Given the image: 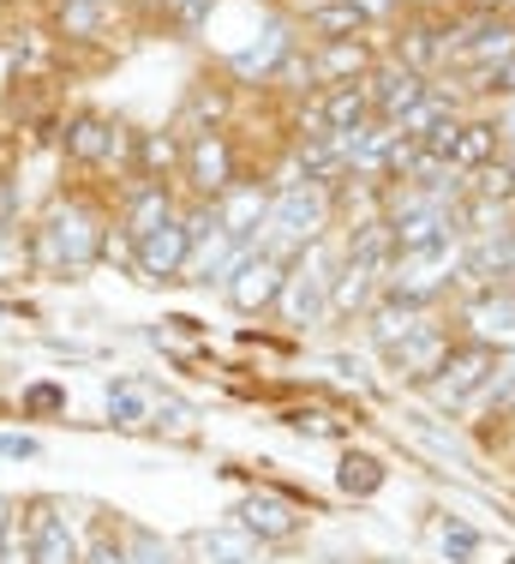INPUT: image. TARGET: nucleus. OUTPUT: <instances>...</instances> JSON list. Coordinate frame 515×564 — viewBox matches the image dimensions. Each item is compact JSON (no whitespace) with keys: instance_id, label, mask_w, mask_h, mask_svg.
Returning a JSON list of instances; mask_svg holds the SVG:
<instances>
[{"instance_id":"nucleus-1","label":"nucleus","mask_w":515,"mask_h":564,"mask_svg":"<svg viewBox=\"0 0 515 564\" xmlns=\"http://www.w3.org/2000/svg\"><path fill=\"white\" fill-rule=\"evenodd\" d=\"M31 252L48 271H90L108 252V210L102 198H90L85 186L73 193H54L48 217L31 228Z\"/></svg>"},{"instance_id":"nucleus-2","label":"nucleus","mask_w":515,"mask_h":564,"mask_svg":"<svg viewBox=\"0 0 515 564\" xmlns=\"http://www.w3.org/2000/svg\"><path fill=\"white\" fill-rule=\"evenodd\" d=\"M330 210H336V193H324V186H276L270 193V217H264V240L258 247L276 252V259H300L311 240H324V228H330Z\"/></svg>"},{"instance_id":"nucleus-3","label":"nucleus","mask_w":515,"mask_h":564,"mask_svg":"<svg viewBox=\"0 0 515 564\" xmlns=\"http://www.w3.org/2000/svg\"><path fill=\"white\" fill-rule=\"evenodd\" d=\"M462 282V240H450V247H419V252H396L384 271V294H396V301H414V306H438L443 294Z\"/></svg>"},{"instance_id":"nucleus-4","label":"nucleus","mask_w":515,"mask_h":564,"mask_svg":"<svg viewBox=\"0 0 515 564\" xmlns=\"http://www.w3.org/2000/svg\"><path fill=\"white\" fill-rule=\"evenodd\" d=\"M336 271H342V259L330 252V240H311L300 259L288 264V282H282V301H276L282 325H294V330L318 325V318L330 313V282H336Z\"/></svg>"},{"instance_id":"nucleus-5","label":"nucleus","mask_w":515,"mask_h":564,"mask_svg":"<svg viewBox=\"0 0 515 564\" xmlns=\"http://www.w3.org/2000/svg\"><path fill=\"white\" fill-rule=\"evenodd\" d=\"M61 151H66V163L73 169H132V181H139V139H132L120 120H108V115H73L66 120V132H61Z\"/></svg>"},{"instance_id":"nucleus-6","label":"nucleus","mask_w":515,"mask_h":564,"mask_svg":"<svg viewBox=\"0 0 515 564\" xmlns=\"http://www.w3.org/2000/svg\"><path fill=\"white\" fill-rule=\"evenodd\" d=\"M180 181H186V193H193L198 205H216L228 186H240V144L228 139L222 127L193 132L186 151H180Z\"/></svg>"},{"instance_id":"nucleus-7","label":"nucleus","mask_w":515,"mask_h":564,"mask_svg":"<svg viewBox=\"0 0 515 564\" xmlns=\"http://www.w3.org/2000/svg\"><path fill=\"white\" fill-rule=\"evenodd\" d=\"M372 97H365V78L354 85H324L306 97L300 109V139H348V132L372 127Z\"/></svg>"},{"instance_id":"nucleus-8","label":"nucleus","mask_w":515,"mask_h":564,"mask_svg":"<svg viewBox=\"0 0 515 564\" xmlns=\"http://www.w3.org/2000/svg\"><path fill=\"white\" fill-rule=\"evenodd\" d=\"M282 282H288V259H276V252L252 247L246 259L234 264V276L222 282V294H228V306H234V313L258 318V313H276Z\"/></svg>"},{"instance_id":"nucleus-9","label":"nucleus","mask_w":515,"mask_h":564,"mask_svg":"<svg viewBox=\"0 0 515 564\" xmlns=\"http://www.w3.org/2000/svg\"><path fill=\"white\" fill-rule=\"evenodd\" d=\"M497 367V355L492 348H480V343H456L450 355H443V367L431 372V384H426V397L438 402V409H450V414H462L468 402H473V391L485 384V372Z\"/></svg>"},{"instance_id":"nucleus-10","label":"nucleus","mask_w":515,"mask_h":564,"mask_svg":"<svg viewBox=\"0 0 515 564\" xmlns=\"http://www.w3.org/2000/svg\"><path fill=\"white\" fill-rule=\"evenodd\" d=\"M186 259H193V223H186V210H174L168 223H156L151 235L132 240V271L151 282L186 276Z\"/></svg>"},{"instance_id":"nucleus-11","label":"nucleus","mask_w":515,"mask_h":564,"mask_svg":"<svg viewBox=\"0 0 515 564\" xmlns=\"http://www.w3.org/2000/svg\"><path fill=\"white\" fill-rule=\"evenodd\" d=\"M108 402V421L120 426V433H144V426H162V414H168V426H180L186 421V409L174 397H162L151 379H114L102 391Z\"/></svg>"},{"instance_id":"nucleus-12","label":"nucleus","mask_w":515,"mask_h":564,"mask_svg":"<svg viewBox=\"0 0 515 564\" xmlns=\"http://www.w3.org/2000/svg\"><path fill=\"white\" fill-rule=\"evenodd\" d=\"M462 330L492 355H515V289H473L462 301Z\"/></svg>"},{"instance_id":"nucleus-13","label":"nucleus","mask_w":515,"mask_h":564,"mask_svg":"<svg viewBox=\"0 0 515 564\" xmlns=\"http://www.w3.org/2000/svg\"><path fill=\"white\" fill-rule=\"evenodd\" d=\"M240 529H246L258 546H282L306 529V510H300V499H288V492H276V487H252L246 499H240Z\"/></svg>"},{"instance_id":"nucleus-14","label":"nucleus","mask_w":515,"mask_h":564,"mask_svg":"<svg viewBox=\"0 0 515 564\" xmlns=\"http://www.w3.org/2000/svg\"><path fill=\"white\" fill-rule=\"evenodd\" d=\"M426 90H431V78H419L414 66H402L396 55H390V61H377L372 73H365V97H372V115L384 120V127H390V120H402V115H408L414 102L426 97Z\"/></svg>"},{"instance_id":"nucleus-15","label":"nucleus","mask_w":515,"mask_h":564,"mask_svg":"<svg viewBox=\"0 0 515 564\" xmlns=\"http://www.w3.org/2000/svg\"><path fill=\"white\" fill-rule=\"evenodd\" d=\"M264 217H270V186L264 181H240V186H228V193L210 205V223L222 228V235H234L240 247H258Z\"/></svg>"},{"instance_id":"nucleus-16","label":"nucleus","mask_w":515,"mask_h":564,"mask_svg":"<svg viewBox=\"0 0 515 564\" xmlns=\"http://www.w3.org/2000/svg\"><path fill=\"white\" fill-rule=\"evenodd\" d=\"M426 325H431V313H426V306L396 301V294H384V301H377L372 313H365V337H372V348H377L384 360L396 355V348L408 343V337H419Z\"/></svg>"},{"instance_id":"nucleus-17","label":"nucleus","mask_w":515,"mask_h":564,"mask_svg":"<svg viewBox=\"0 0 515 564\" xmlns=\"http://www.w3.org/2000/svg\"><path fill=\"white\" fill-rule=\"evenodd\" d=\"M450 348H456V337L438 325V318H431V325L419 330V337H408V343L396 348V355H390V367H396V379H402V384L426 391V384H431V372L443 367V355H450Z\"/></svg>"},{"instance_id":"nucleus-18","label":"nucleus","mask_w":515,"mask_h":564,"mask_svg":"<svg viewBox=\"0 0 515 564\" xmlns=\"http://www.w3.org/2000/svg\"><path fill=\"white\" fill-rule=\"evenodd\" d=\"M372 66H377V55H372L365 36H336V43L311 48V78H318V90L324 85H354V78H365Z\"/></svg>"},{"instance_id":"nucleus-19","label":"nucleus","mask_w":515,"mask_h":564,"mask_svg":"<svg viewBox=\"0 0 515 564\" xmlns=\"http://www.w3.org/2000/svg\"><path fill=\"white\" fill-rule=\"evenodd\" d=\"M31 558L36 564H85V546H78L73 522L54 505H31Z\"/></svg>"},{"instance_id":"nucleus-20","label":"nucleus","mask_w":515,"mask_h":564,"mask_svg":"<svg viewBox=\"0 0 515 564\" xmlns=\"http://www.w3.org/2000/svg\"><path fill=\"white\" fill-rule=\"evenodd\" d=\"M497 120L492 115H462L456 120V144H450V169L456 174H480L497 156Z\"/></svg>"},{"instance_id":"nucleus-21","label":"nucleus","mask_w":515,"mask_h":564,"mask_svg":"<svg viewBox=\"0 0 515 564\" xmlns=\"http://www.w3.org/2000/svg\"><path fill=\"white\" fill-rule=\"evenodd\" d=\"M377 301H384V271L342 259V271L330 282V313H372Z\"/></svg>"},{"instance_id":"nucleus-22","label":"nucleus","mask_w":515,"mask_h":564,"mask_svg":"<svg viewBox=\"0 0 515 564\" xmlns=\"http://www.w3.org/2000/svg\"><path fill=\"white\" fill-rule=\"evenodd\" d=\"M468 409L492 414V421H515V355H497V367L485 372V384L473 391Z\"/></svg>"},{"instance_id":"nucleus-23","label":"nucleus","mask_w":515,"mask_h":564,"mask_svg":"<svg viewBox=\"0 0 515 564\" xmlns=\"http://www.w3.org/2000/svg\"><path fill=\"white\" fill-rule=\"evenodd\" d=\"M193 546H198V558H205V564H258V541L240 529V522H234V529H205Z\"/></svg>"},{"instance_id":"nucleus-24","label":"nucleus","mask_w":515,"mask_h":564,"mask_svg":"<svg viewBox=\"0 0 515 564\" xmlns=\"http://www.w3.org/2000/svg\"><path fill=\"white\" fill-rule=\"evenodd\" d=\"M306 31L318 43H336V36H360L365 31V12L354 0H330V7H306Z\"/></svg>"},{"instance_id":"nucleus-25","label":"nucleus","mask_w":515,"mask_h":564,"mask_svg":"<svg viewBox=\"0 0 515 564\" xmlns=\"http://www.w3.org/2000/svg\"><path fill=\"white\" fill-rule=\"evenodd\" d=\"M384 480H390V468L377 463V456H365V451H348L342 468H336V487H342L348 499H377Z\"/></svg>"},{"instance_id":"nucleus-26","label":"nucleus","mask_w":515,"mask_h":564,"mask_svg":"<svg viewBox=\"0 0 515 564\" xmlns=\"http://www.w3.org/2000/svg\"><path fill=\"white\" fill-rule=\"evenodd\" d=\"M102 12H108V0H61V12H54V31L73 36V43H85V36L102 31Z\"/></svg>"},{"instance_id":"nucleus-27","label":"nucleus","mask_w":515,"mask_h":564,"mask_svg":"<svg viewBox=\"0 0 515 564\" xmlns=\"http://www.w3.org/2000/svg\"><path fill=\"white\" fill-rule=\"evenodd\" d=\"M468 193H480V198H492V205H515V169H509V156H492L480 174H468Z\"/></svg>"},{"instance_id":"nucleus-28","label":"nucleus","mask_w":515,"mask_h":564,"mask_svg":"<svg viewBox=\"0 0 515 564\" xmlns=\"http://www.w3.org/2000/svg\"><path fill=\"white\" fill-rule=\"evenodd\" d=\"M431 541H438V553L450 558V564H473V553H480V534H473L468 522H456V517L431 522Z\"/></svg>"},{"instance_id":"nucleus-29","label":"nucleus","mask_w":515,"mask_h":564,"mask_svg":"<svg viewBox=\"0 0 515 564\" xmlns=\"http://www.w3.org/2000/svg\"><path fill=\"white\" fill-rule=\"evenodd\" d=\"M127 558L132 564H186L180 546L162 541V534H151V529H127Z\"/></svg>"},{"instance_id":"nucleus-30","label":"nucleus","mask_w":515,"mask_h":564,"mask_svg":"<svg viewBox=\"0 0 515 564\" xmlns=\"http://www.w3.org/2000/svg\"><path fill=\"white\" fill-rule=\"evenodd\" d=\"M468 97H497V102H509L515 97V55L504 66H492V73H480V78H468Z\"/></svg>"},{"instance_id":"nucleus-31","label":"nucleus","mask_w":515,"mask_h":564,"mask_svg":"<svg viewBox=\"0 0 515 564\" xmlns=\"http://www.w3.org/2000/svg\"><path fill=\"white\" fill-rule=\"evenodd\" d=\"M0 564H36L31 558V517H19V510L7 517V534H0Z\"/></svg>"},{"instance_id":"nucleus-32","label":"nucleus","mask_w":515,"mask_h":564,"mask_svg":"<svg viewBox=\"0 0 515 564\" xmlns=\"http://www.w3.org/2000/svg\"><path fill=\"white\" fill-rule=\"evenodd\" d=\"M156 12L168 24H180V31H198V24L216 12V0H156Z\"/></svg>"},{"instance_id":"nucleus-33","label":"nucleus","mask_w":515,"mask_h":564,"mask_svg":"<svg viewBox=\"0 0 515 564\" xmlns=\"http://www.w3.org/2000/svg\"><path fill=\"white\" fill-rule=\"evenodd\" d=\"M288 426L300 438H336V433H342V421H336V414H324V409H294Z\"/></svg>"},{"instance_id":"nucleus-34","label":"nucleus","mask_w":515,"mask_h":564,"mask_svg":"<svg viewBox=\"0 0 515 564\" xmlns=\"http://www.w3.org/2000/svg\"><path fill=\"white\" fill-rule=\"evenodd\" d=\"M19 247V186L0 181V252Z\"/></svg>"},{"instance_id":"nucleus-35","label":"nucleus","mask_w":515,"mask_h":564,"mask_svg":"<svg viewBox=\"0 0 515 564\" xmlns=\"http://www.w3.org/2000/svg\"><path fill=\"white\" fill-rule=\"evenodd\" d=\"M61 409H66L61 384H31V391H24V414H61Z\"/></svg>"},{"instance_id":"nucleus-36","label":"nucleus","mask_w":515,"mask_h":564,"mask_svg":"<svg viewBox=\"0 0 515 564\" xmlns=\"http://www.w3.org/2000/svg\"><path fill=\"white\" fill-rule=\"evenodd\" d=\"M497 289H515V223L497 235Z\"/></svg>"},{"instance_id":"nucleus-37","label":"nucleus","mask_w":515,"mask_h":564,"mask_svg":"<svg viewBox=\"0 0 515 564\" xmlns=\"http://www.w3.org/2000/svg\"><path fill=\"white\" fill-rule=\"evenodd\" d=\"M85 564H132V558H127V541L97 534V541H90V553H85Z\"/></svg>"},{"instance_id":"nucleus-38","label":"nucleus","mask_w":515,"mask_h":564,"mask_svg":"<svg viewBox=\"0 0 515 564\" xmlns=\"http://www.w3.org/2000/svg\"><path fill=\"white\" fill-rule=\"evenodd\" d=\"M492 120H497V139H509V151H515V97H509V102H497V115H492Z\"/></svg>"},{"instance_id":"nucleus-39","label":"nucleus","mask_w":515,"mask_h":564,"mask_svg":"<svg viewBox=\"0 0 515 564\" xmlns=\"http://www.w3.org/2000/svg\"><path fill=\"white\" fill-rule=\"evenodd\" d=\"M0 456H36V438H19V433H7V438H0Z\"/></svg>"},{"instance_id":"nucleus-40","label":"nucleus","mask_w":515,"mask_h":564,"mask_svg":"<svg viewBox=\"0 0 515 564\" xmlns=\"http://www.w3.org/2000/svg\"><path fill=\"white\" fill-rule=\"evenodd\" d=\"M504 7H515V0H473V12H504Z\"/></svg>"},{"instance_id":"nucleus-41","label":"nucleus","mask_w":515,"mask_h":564,"mask_svg":"<svg viewBox=\"0 0 515 564\" xmlns=\"http://www.w3.org/2000/svg\"><path fill=\"white\" fill-rule=\"evenodd\" d=\"M7 517H12V510H7V505H0V534H7Z\"/></svg>"},{"instance_id":"nucleus-42","label":"nucleus","mask_w":515,"mask_h":564,"mask_svg":"<svg viewBox=\"0 0 515 564\" xmlns=\"http://www.w3.org/2000/svg\"><path fill=\"white\" fill-rule=\"evenodd\" d=\"M0 48H7V31H0Z\"/></svg>"},{"instance_id":"nucleus-43","label":"nucleus","mask_w":515,"mask_h":564,"mask_svg":"<svg viewBox=\"0 0 515 564\" xmlns=\"http://www.w3.org/2000/svg\"><path fill=\"white\" fill-rule=\"evenodd\" d=\"M509 169H515V151H509Z\"/></svg>"},{"instance_id":"nucleus-44","label":"nucleus","mask_w":515,"mask_h":564,"mask_svg":"<svg viewBox=\"0 0 515 564\" xmlns=\"http://www.w3.org/2000/svg\"><path fill=\"white\" fill-rule=\"evenodd\" d=\"M0 97H7V85H0Z\"/></svg>"},{"instance_id":"nucleus-45","label":"nucleus","mask_w":515,"mask_h":564,"mask_svg":"<svg viewBox=\"0 0 515 564\" xmlns=\"http://www.w3.org/2000/svg\"><path fill=\"white\" fill-rule=\"evenodd\" d=\"M384 564H396V558H384Z\"/></svg>"},{"instance_id":"nucleus-46","label":"nucleus","mask_w":515,"mask_h":564,"mask_svg":"<svg viewBox=\"0 0 515 564\" xmlns=\"http://www.w3.org/2000/svg\"><path fill=\"white\" fill-rule=\"evenodd\" d=\"M509 19H515V7H509Z\"/></svg>"},{"instance_id":"nucleus-47","label":"nucleus","mask_w":515,"mask_h":564,"mask_svg":"<svg viewBox=\"0 0 515 564\" xmlns=\"http://www.w3.org/2000/svg\"><path fill=\"white\" fill-rule=\"evenodd\" d=\"M0 7H7V0H0Z\"/></svg>"},{"instance_id":"nucleus-48","label":"nucleus","mask_w":515,"mask_h":564,"mask_svg":"<svg viewBox=\"0 0 515 564\" xmlns=\"http://www.w3.org/2000/svg\"><path fill=\"white\" fill-rule=\"evenodd\" d=\"M509 564H515V558H509Z\"/></svg>"}]
</instances>
